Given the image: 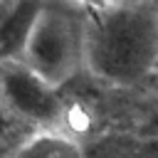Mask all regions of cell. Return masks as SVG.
Masks as SVG:
<instances>
[{
	"label": "cell",
	"mask_w": 158,
	"mask_h": 158,
	"mask_svg": "<svg viewBox=\"0 0 158 158\" xmlns=\"http://www.w3.org/2000/svg\"><path fill=\"white\" fill-rule=\"evenodd\" d=\"M84 67L111 86H138L158 74V2L118 0L84 20Z\"/></svg>",
	"instance_id": "1"
},
{
	"label": "cell",
	"mask_w": 158,
	"mask_h": 158,
	"mask_svg": "<svg viewBox=\"0 0 158 158\" xmlns=\"http://www.w3.org/2000/svg\"><path fill=\"white\" fill-rule=\"evenodd\" d=\"M20 59L49 84H67L84 67V20L44 0Z\"/></svg>",
	"instance_id": "2"
},
{
	"label": "cell",
	"mask_w": 158,
	"mask_h": 158,
	"mask_svg": "<svg viewBox=\"0 0 158 158\" xmlns=\"http://www.w3.org/2000/svg\"><path fill=\"white\" fill-rule=\"evenodd\" d=\"M0 104L25 123L35 126H62L64 99L59 86L42 79L22 59L0 62Z\"/></svg>",
	"instance_id": "3"
},
{
	"label": "cell",
	"mask_w": 158,
	"mask_h": 158,
	"mask_svg": "<svg viewBox=\"0 0 158 158\" xmlns=\"http://www.w3.org/2000/svg\"><path fill=\"white\" fill-rule=\"evenodd\" d=\"M69 2L77 5V7H84L86 12H91V10H104V7H109V5H114L118 0H69Z\"/></svg>",
	"instance_id": "6"
},
{
	"label": "cell",
	"mask_w": 158,
	"mask_h": 158,
	"mask_svg": "<svg viewBox=\"0 0 158 158\" xmlns=\"http://www.w3.org/2000/svg\"><path fill=\"white\" fill-rule=\"evenodd\" d=\"M126 2H156V0H126Z\"/></svg>",
	"instance_id": "7"
},
{
	"label": "cell",
	"mask_w": 158,
	"mask_h": 158,
	"mask_svg": "<svg viewBox=\"0 0 158 158\" xmlns=\"http://www.w3.org/2000/svg\"><path fill=\"white\" fill-rule=\"evenodd\" d=\"M5 2H7V0H0V15H2V7H5Z\"/></svg>",
	"instance_id": "8"
},
{
	"label": "cell",
	"mask_w": 158,
	"mask_h": 158,
	"mask_svg": "<svg viewBox=\"0 0 158 158\" xmlns=\"http://www.w3.org/2000/svg\"><path fill=\"white\" fill-rule=\"evenodd\" d=\"M156 2H158V0H156Z\"/></svg>",
	"instance_id": "9"
},
{
	"label": "cell",
	"mask_w": 158,
	"mask_h": 158,
	"mask_svg": "<svg viewBox=\"0 0 158 158\" xmlns=\"http://www.w3.org/2000/svg\"><path fill=\"white\" fill-rule=\"evenodd\" d=\"M84 153V146L79 136H74L69 128L54 123V126H35L30 136L17 143L15 156H30V158H69Z\"/></svg>",
	"instance_id": "5"
},
{
	"label": "cell",
	"mask_w": 158,
	"mask_h": 158,
	"mask_svg": "<svg viewBox=\"0 0 158 158\" xmlns=\"http://www.w3.org/2000/svg\"><path fill=\"white\" fill-rule=\"evenodd\" d=\"M44 0H7L0 15V62L20 59L32 22Z\"/></svg>",
	"instance_id": "4"
}]
</instances>
